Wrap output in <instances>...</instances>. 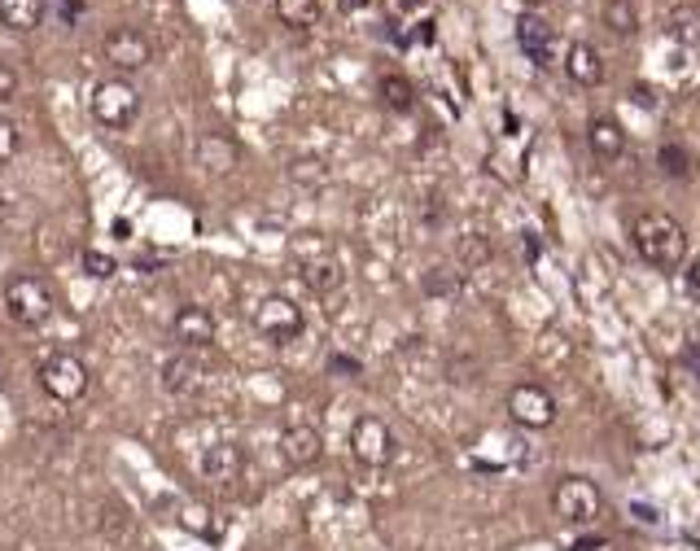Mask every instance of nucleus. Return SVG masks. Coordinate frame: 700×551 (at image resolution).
<instances>
[{"mask_svg": "<svg viewBox=\"0 0 700 551\" xmlns=\"http://www.w3.org/2000/svg\"><path fill=\"white\" fill-rule=\"evenodd\" d=\"M552 512L561 521H570V526H595L604 517V495H600V486L591 477H579V473L561 477L552 486Z\"/></svg>", "mask_w": 700, "mask_h": 551, "instance_id": "nucleus-4", "label": "nucleus"}, {"mask_svg": "<svg viewBox=\"0 0 700 551\" xmlns=\"http://www.w3.org/2000/svg\"><path fill=\"white\" fill-rule=\"evenodd\" d=\"M84 272H88L93 280H110L118 272V258L106 254V250H84Z\"/></svg>", "mask_w": 700, "mask_h": 551, "instance_id": "nucleus-27", "label": "nucleus"}, {"mask_svg": "<svg viewBox=\"0 0 700 551\" xmlns=\"http://www.w3.org/2000/svg\"><path fill=\"white\" fill-rule=\"evenodd\" d=\"M666 35L683 49H700V9L697 4H675L666 18Z\"/></svg>", "mask_w": 700, "mask_h": 551, "instance_id": "nucleus-20", "label": "nucleus"}, {"mask_svg": "<svg viewBox=\"0 0 700 551\" xmlns=\"http://www.w3.org/2000/svg\"><path fill=\"white\" fill-rule=\"evenodd\" d=\"M630 241H635L639 258H644L648 267H657V272H679V267L688 263V250H692L683 223L675 220V215H666V211H644V215H635Z\"/></svg>", "mask_w": 700, "mask_h": 551, "instance_id": "nucleus-1", "label": "nucleus"}, {"mask_svg": "<svg viewBox=\"0 0 700 551\" xmlns=\"http://www.w3.org/2000/svg\"><path fill=\"white\" fill-rule=\"evenodd\" d=\"M604 27H608L613 35H622V40H630V35L639 31L635 4H630V0H608V4H604Z\"/></svg>", "mask_w": 700, "mask_h": 551, "instance_id": "nucleus-24", "label": "nucleus"}, {"mask_svg": "<svg viewBox=\"0 0 700 551\" xmlns=\"http://www.w3.org/2000/svg\"><path fill=\"white\" fill-rule=\"evenodd\" d=\"M88 114H93L97 127L127 131V127L136 123V114H140V93H136L123 75L102 80V84H93V93H88Z\"/></svg>", "mask_w": 700, "mask_h": 551, "instance_id": "nucleus-3", "label": "nucleus"}, {"mask_svg": "<svg viewBox=\"0 0 700 551\" xmlns=\"http://www.w3.org/2000/svg\"><path fill=\"white\" fill-rule=\"evenodd\" d=\"M88 368L84 359H75L71 350H53L44 363H40V390L53 399V403H79L88 394Z\"/></svg>", "mask_w": 700, "mask_h": 551, "instance_id": "nucleus-5", "label": "nucleus"}, {"mask_svg": "<svg viewBox=\"0 0 700 551\" xmlns=\"http://www.w3.org/2000/svg\"><path fill=\"white\" fill-rule=\"evenodd\" d=\"M289 180L298 184V189H329V162L325 158H294L289 162Z\"/></svg>", "mask_w": 700, "mask_h": 551, "instance_id": "nucleus-23", "label": "nucleus"}, {"mask_svg": "<svg viewBox=\"0 0 700 551\" xmlns=\"http://www.w3.org/2000/svg\"><path fill=\"white\" fill-rule=\"evenodd\" d=\"M586 145H591V153H595L600 162H613V158H622V153H626V131H622V123H617V118H591V127H586Z\"/></svg>", "mask_w": 700, "mask_h": 551, "instance_id": "nucleus-17", "label": "nucleus"}, {"mask_svg": "<svg viewBox=\"0 0 700 551\" xmlns=\"http://www.w3.org/2000/svg\"><path fill=\"white\" fill-rule=\"evenodd\" d=\"M329 368H333V372H350V377L359 372V363H354V359H347V354H338V359H329Z\"/></svg>", "mask_w": 700, "mask_h": 551, "instance_id": "nucleus-32", "label": "nucleus"}, {"mask_svg": "<svg viewBox=\"0 0 700 551\" xmlns=\"http://www.w3.org/2000/svg\"><path fill=\"white\" fill-rule=\"evenodd\" d=\"M44 22V0H0V27L4 31H35Z\"/></svg>", "mask_w": 700, "mask_h": 551, "instance_id": "nucleus-19", "label": "nucleus"}, {"mask_svg": "<svg viewBox=\"0 0 700 551\" xmlns=\"http://www.w3.org/2000/svg\"><path fill=\"white\" fill-rule=\"evenodd\" d=\"M245 473V451L236 442H215L206 455H202V477L220 490H233Z\"/></svg>", "mask_w": 700, "mask_h": 551, "instance_id": "nucleus-12", "label": "nucleus"}, {"mask_svg": "<svg viewBox=\"0 0 700 551\" xmlns=\"http://www.w3.org/2000/svg\"><path fill=\"white\" fill-rule=\"evenodd\" d=\"M193 158H198V167H202L206 176H233L236 162H241V149H236L233 136H224V131H206V136L198 140Z\"/></svg>", "mask_w": 700, "mask_h": 551, "instance_id": "nucleus-13", "label": "nucleus"}, {"mask_svg": "<svg viewBox=\"0 0 700 551\" xmlns=\"http://www.w3.org/2000/svg\"><path fill=\"white\" fill-rule=\"evenodd\" d=\"M394 430L381 421V416H359L354 425H350V455L359 459V464H368V468H385V464H394Z\"/></svg>", "mask_w": 700, "mask_h": 551, "instance_id": "nucleus-8", "label": "nucleus"}, {"mask_svg": "<svg viewBox=\"0 0 700 551\" xmlns=\"http://www.w3.org/2000/svg\"><path fill=\"white\" fill-rule=\"evenodd\" d=\"M456 258H460V267L477 272V267H486V263L495 258V245H490L486 232H465V236L456 241Z\"/></svg>", "mask_w": 700, "mask_h": 551, "instance_id": "nucleus-21", "label": "nucleus"}, {"mask_svg": "<svg viewBox=\"0 0 700 551\" xmlns=\"http://www.w3.org/2000/svg\"><path fill=\"white\" fill-rule=\"evenodd\" d=\"M53 311H57V298L44 276H13L4 285V316L18 329H44L53 320Z\"/></svg>", "mask_w": 700, "mask_h": 551, "instance_id": "nucleus-2", "label": "nucleus"}, {"mask_svg": "<svg viewBox=\"0 0 700 551\" xmlns=\"http://www.w3.org/2000/svg\"><path fill=\"white\" fill-rule=\"evenodd\" d=\"M254 329L263 332L267 341H276V346H289V341H298V337H303L307 320H303V307H298L294 298H285V294H267V298L254 307Z\"/></svg>", "mask_w": 700, "mask_h": 551, "instance_id": "nucleus-6", "label": "nucleus"}, {"mask_svg": "<svg viewBox=\"0 0 700 551\" xmlns=\"http://www.w3.org/2000/svg\"><path fill=\"white\" fill-rule=\"evenodd\" d=\"M102 53H106V62L115 71H145L153 62V40L140 27H115L102 40Z\"/></svg>", "mask_w": 700, "mask_h": 551, "instance_id": "nucleus-9", "label": "nucleus"}, {"mask_svg": "<svg viewBox=\"0 0 700 551\" xmlns=\"http://www.w3.org/2000/svg\"><path fill=\"white\" fill-rule=\"evenodd\" d=\"M381 102H385L390 110H412L416 88H412L403 75H381Z\"/></svg>", "mask_w": 700, "mask_h": 551, "instance_id": "nucleus-25", "label": "nucleus"}, {"mask_svg": "<svg viewBox=\"0 0 700 551\" xmlns=\"http://www.w3.org/2000/svg\"><path fill=\"white\" fill-rule=\"evenodd\" d=\"M276 13H280V22L285 27H294V31H311L316 22H320V0H276Z\"/></svg>", "mask_w": 700, "mask_h": 551, "instance_id": "nucleus-22", "label": "nucleus"}, {"mask_svg": "<svg viewBox=\"0 0 700 551\" xmlns=\"http://www.w3.org/2000/svg\"><path fill=\"white\" fill-rule=\"evenodd\" d=\"M158 377H162V390H167V394L193 399V394H202V385H206V363H202L193 350H176V354L162 359Z\"/></svg>", "mask_w": 700, "mask_h": 551, "instance_id": "nucleus-10", "label": "nucleus"}, {"mask_svg": "<svg viewBox=\"0 0 700 551\" xmlns=\"http://www.w3.org/2000/svg\"><path fill=\"white\" fill-rule=\"evenodd\" d=\"M280 455H285V464H294V468H311V464H320V455H325V438H320L316 425H289V430L280 434Z\"/></svg>", "mask_w": 700, "mask_h": 551, "instance_id": "nucleus-14", "label": "nucleus"}, {"mask_svg": "<svg viewBox=\"0 0 700 551\" xmlns=\"http://www.w3.org/2000/svg\"><path fill=\"white\" fill-rule=\"evenodd\" d=\"M180 526H184L189 534H198V539H215V521H211V512H206L202 504H184V508H180Z\"/></svg>", "mask_w": 700, "mask_h": 551, "instance_id": "nucleus-26", "label": "nucleus"}, {"mask_svg": "<svg viewBox=\"0 0 700 551\" xmlns=\"http://www.w3.org/2000/svg\"><path fill=\"white\" fill-rule=\"evenodd\" d=\"M565 75L579 84V88H595V84H604V62H600V53L591 49V44H570V53H565Z\"/></svg>", "mask_w": 700, "mask_h": 551, "instance_id": "nucleus-18", "label": "nucleus"}, {"mask_svg": "<svg viewBox=\"0 0 700 551\" xmlns=\"http://www.w3.org/2000/svg\"><path fill=\"white\" fill-rule=\"evenodd\" d=\"M552 22L543 18V13H534V9H526L521 18H517V44L526 49V57H534L539 66H548V53H552Z\"/></svg>", "mask_w": 700, "mask_h": 551, "instance_id": "nucleus-15", "label": "nucleus"}, {"mask_svg": "<svg viewBox=\"0 0 700 551\" xmlns=\"http://www.w3.org/2000/svg\"><path fill=\"white\" fill-rule=\"evenodd\" d=\"M18 97V71L13 66H0V106Z\"/></svg>", "mask_w": 700, "mask_h": 551, "instance_id": "nucleus-30", "label": "nucleus"}, {"mask_svg": "<svg viewBox=\"0 0 700 551\" xmlns=\"http://www.w3.org/2000/svg\"><path fill=\"white\" fill-rule=\"evenodd\" d=\"M18 149H22V131H18L13 118L0 114V167H9V162L18 158Z\"/></svg>", "mask_w": 700, "mask_h": 551, "instance_id": "nucleus-28", "label": "nucleus"}, {"mask_svg": "<svg viewBox=\"0 0 700 551\" xmlns=\"http://www.w3.org/2000/svg\"><path fill=\"white\" fill-rule=\"evenodd\" d=\"M657 162H661V171H666V176H675V180H683V176H688V153H683L679 145H661Z\"/></svg>", "mask_w": 700, "mask_h": 551, "instance_id": "nucleus-29", "label": "nucleus"}, {"mask_svg": "<svg viewBox=\"0 0 700 551\" xmlns=\"http://www.w3.org/2000/svg\"><path fill=\"white\" fill-rule=\"evenodd\" d=\"M298 272H303V285H307L311 294H320V298L342 285V263L333 258V250H320V254L298 258Z\"/></svg>", "mask_w": 700, "mask_h": 551, "instance_id": "nucleus-16", "label": "nucleus"}, {"mask_svg": "<svg viewBox=\"0 0 700 551\" xmlns=\"http://www.w3.org/2000/svg\"><path fill=\"white\" fill-rule=\"evenodd\" d=\"M215 316H211V307H202V303H189V307H180L176 311V320H171V337L184 346V350H206L211 341H215Z\"/></svg>", "mask_w": 700, "mask_h": 551, "instance_id": "nucleus-11", "label": "nucleus"}, {"mask_svg": "<svg viewBox=\"0 0 700 551\" xmlns=\"http://www.w3.org/2000/svg\"><path fill=\"white\" fill-rule=\"evenodd\" d=\"M503 407H508V421L521 425V430H552L556 425V399L543 385H534V381L512 385Z\"/></svg>", "mask_w": 700, "mask_h": 551, "instance_id": "nucleus-7", "label": "nucleus"}, {"mask_svg": "<svg viewBox=\"0 0 700 551\" xmlns=\"http://www.w3.org/2000/svg\"><path fill=\"white\" fill-rule=\"evenodd\" d=\"M425 289H429V294H452V289H456V285H452V280H447V276H443V267H434V276H429V280H425Z\"/></svg>", "mask_w": 700, "mask_h": 551, "instance_id": "nucleus-31", "label": "nucleus"}, {"mask_svg": "<svg viewBox=\"0 0 700 551\" xmlns=\"http://www.w3.org/2000/svg\"><path fill=\"white\" fill-rule=\"evenodd\" d=\"M521 4H548V0H521Z\"/></svg>", "mask_w": 700, "mask_h": 551, "instance_id": "nucleus-33", "label": "nucleus"}]
</instances>
